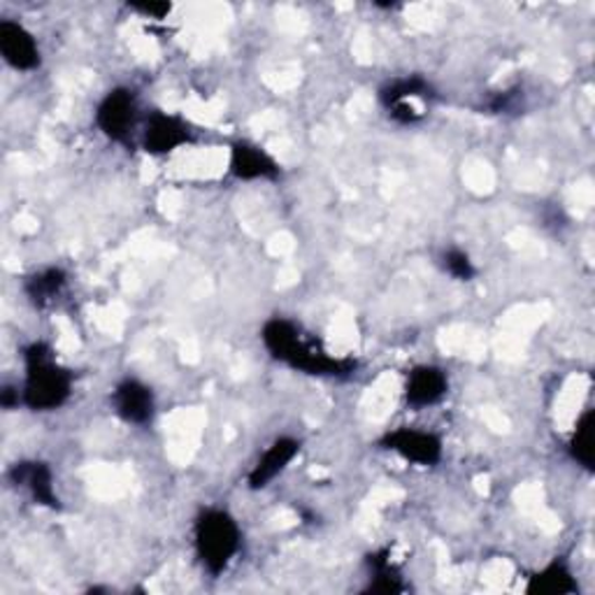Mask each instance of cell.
Returning <instances> with one entry per match:
<instances>
[{"instance_id":"cell-1","label":"cell","mask_w":595,"mask_h":595,"mask_svg":"<svg viewBox=\"0 0 595 595\" xmlns=\"http://www.w3.org/2000/svg\"><path fill=\"white\" fill-rule=\"evenodd\" d=\"M260 340L272 359L291 365L293 371L319 377H352L356 371V361L330 356L317 342L305 340L301 328L287 319H270L260 332Z\"/></svg>"},{"instance_id":"cell-2","label":"cell","mask_w":595,"mask_h":595,"mask_svg":"<svg viewBox=\"0 0 595 595\" xmlns=\"http://www.w3.org/2000/svg\"><path fill=\"white\" fill-rule=\"evenodd\" d=\"M26 381L22 402L33 412H51L65 405L73 393V375L61 367L51 347L45 342H33L24 349Z\"/></svg>"},{"instance_id":"cell-3","label":"cell","mask_w":595,"mask_h":595,"mask_svg":"<svg viewBox=\"0 0 595 595\" xmlns=\"http://www.w3.org/2000/svg\"><path fill=\"white\" fill-rule=\"evenodd\" d=\"M194 545L207 572L221 574L242 547L238 521L223 510H205L194 526Z\"/></svg>"},{"instance_id":"cell-4","label":"cell","mask_w":595,"mask_h":595,"mask_svg":"<svg viewBox=\"0 0 595 595\" xmlns=\"http://www.w3.org/2000/svg\"><path fill=\"white\" fill-rule=\"evenodd\" d=\"M96 124L112 143H129L137 126V98L131 89H112L96 110Z\"/></svg>"},{"instance_id":"cell-5","label":"cell","mask_w":595,"mask_h":595,"mask_svg":"<svg viewBox=\"0 0 595 595\" xmlns=\"http://www.w3.org/2000/svg\"><path fill=\"white\" fill-rule=\"evenodd\" d=\"M381 447L396 451L410 463L433 467L442 461V440L430 430H418V428H398L384 435Z\"/></svg>"},{"instance_id":"cell-6","label":"cell","mask_w":595,"mask_h":595,"mask_svg":"<svg viewBox=\"0 0 595 595\" xmlns=\"http://www.w3.org/2000/svg\"><path fill=\"white\" fill-rule=\"evenodd\" d=\"M194 143V131L182 117L168 112H151L145 131H143V147L149 154H170L184 145Z\"/></svg>"},{"instance_id":"cell-7","label":"cell","mask_w":595,"mask_h":595,"mask_svg":"<svg viewBox=\"0 0 595 595\" xmlns=\"http://www.w3.org/2000/svg\"><path fill=\"white\" fill-rule=\"evenodd\" d=\"M112 408L126 424L145 426L151 422L156 400L151 389L139 379L119 381L112 391Z\"/></svg>"},{"instance_id":"cell-8","label":"cell","mask_w":595,"mask_h":595,"mask_svg":"<svg viewBox=\"0 0 595 595\" xmlns=\"http://www.w3.org/2000/svg\"><path fill=\"white\" fill-rule=\"evenodd\" d=\"M0 54L5 63L14 70H35L40 65V49L33 35L16 22L3 20L0 22Z\"/></svg>"},{"instance_id":"cell-9","label":"cell","mask_w":595,"mask_h":595,"mask_svg":"<svg viewBox=\"0 0 595 595\" xmlns=\"http://www.w3.org/2000/svg\"><path fill=\"white\" fill-rule=\"evenodd\" d=\"M8 477L14 486L26 488L31 498L38 505H45V507H49V510H59L61 507V500L54 491V475H51L47 463L22 461V463L12 465Z\"/></svg>"},{"instance_id":"cell-10","label":"cell","mask_w":595,"mask_h":595,"mask_svg":"<svg viewBox=\"0 0 595 595\" xmlns=\"http://www.w3.org/2000/svg\"><path fill=\"white\" fill-rule=\"evenodd\" d=\"M231 174L244 182L277 180L282 174V166L264 147L254 143H235L231 147Z\"/></svg>"},{"instance_id":"cell-11","label":"cell","mask_w":595,"mask_h":595,"mask_svg":"<svg viewBox=\"0 0 595 595\" xmlns=\"http://www.w3.org/2000/svg\"><path fill=\"white\" fill-rule=\"evenodd\" d=\"M301 453V442L293 437H279L266 451L264 457L256 461V465L250 472V486L254 491L266 488L272 479H277L289 467V463Z\"/></svg>"},{"instance_id":"cell-12","label":"cell","mask_w":595,"mask_h":595,"mask_svg":"<svg viewBox=\"0 0 595 595\" xmlns=\"http://www.w3.org/2000/svg\"><path fill=\"white\" fill-rule=\"evenodd\" d=\"M449 391L447 375L435 365H418L408 375L405 400L412 408H430Z\"/></svg>"},{"instance_id":"cell-13","label":"cell","mask_w":595,"mask_h":595,"mask_svg":"<svg viewBox=\"0 0 595 595\" xmlns=\"http://www.w3.org/2000/svg\"><path fill=\"white\" fill-rule=\"evenodd\" d=\"M526 593L531 595H570L576 593V582L570 572V568L563 561H554L545 570L531 576L526 586Z\"/></svg>"},{"instance_id":"cell-14","label":"cell","mask_w":595,"mask_h":595,"mask_svg":"<svg viewBox=\"0 0 595 595\" xmlns=\"http://www.w3.org/2000/svg\"><path fill=\"white\" fill-rule=\"evenodd\" d=\"M68 275L61 268H45L26 279L24 291L35 307H47L65 289Z\"/></svg>"},{"instance_id":"cell-15","label":"cell","mask_w":595,"mask_h":595,"mask_svg":"<svg viewBox=\"0 0 595 595\" xmlns=\"http://www.w3.org/2000/svg\"><path fill=\"white\" fill-rule=\"evenodd\" d=\"M433 86L418 75H410V77H400V80H393L391 84L384 86V89L379 92V100L384 108H393V105L398 102H408V100H428L433 98Z\"/></svg>"},{"instance_id":"cell-16","label":"cell","mask_w":595,"mask_h":595,"mask_svg":"<svg viewBox=\"0 0 595 595\" xmlns=\"http://www.w3.org/2000/svg\"><path fill=\"white\" fill-rule=\"evenodd\" d=\"M593 430H595V414H593V410H586L580 416V422H576L574 433L570 437V457L588 472H593V463H595Z\"/></svg>"},{"instance_id":"cell-17","label":"cell","mask_w":595,"mask_h":595,"mask_svg":"<svg viewBox=\"0 0 595 595\" xmlns=\"http://www.w3.org/2000/svg\"><path fill=\"white\" fill-rule=\"evenodd\" d=\"M367 563H371V572L375 576V582L371 584L373 593H400L405 591L400 582V572L396 570V566L391 563V558L387 554H373L367 558Z\"/></svg>"},{"instance_id":"cell-18","label":"cell","mask_w":595,"mask_h":595,"mask_svg":"<svg viewBox=\"0 0 595 595\" xmlns=\"http://www.w3.org/2000/svg\"><path fill=\"white\" fill-rule=\"evenodd\" d=\"M442 266L453 279H459V282H470V279L477 275L475 264H472L463 250H447L442 256Z\"/></svg>"},{"instance_id":"cell-19","label":"cell","mask_w":595,"mask_h":595,"mask_svg":"<svg viewBox=\"0 0 595 595\" xmlns=\"http://www.w3.org/2000/svg\"><path fill=\"white\" fill-rule=\"evenodd\" d=\"M389 114H391L393 121H398V124H405V126H408V124H416V121L422 119V112H418V110L414 108L412 100L393 105V108H389Z\"/></svg>"},{"instance_id":"cell-20","label":"cell","mask_w":595,"mask_h":595,"mask_svg":"<svg viewBox=\"0 0 595 595\" xmlns=\"http://www.w3.org/2000/svg\"><path fill=\"white\" fill-rule=\"evenodd\" d=\"M131 10L151 16V20H166V16L172 12L170 3H131Z\"/></svg>"},{"instance_id":"cell-21","label":"cell","mask_w":595,"mask_h":595,"mask_svg":"<svg viewBox=\"0 0 595 595\" xmlns=\"http://www.w3.org/2000/svg\"><path fill=\"white\" fill-rule=\"evenodd\" d=\"M517 102H519L517 92H505V94H498L488 108H491V112H510Z\"/></svg>"},{"instance_id":"cell-22","label":"cell","mask_w":595,"mask_h":595,"mask_svg":"<svg viewBox=\"0 0 595 595\" xmlns=\"http://www.w3.org/2000/svg\"><path fill=\"white\" fill-rule=\"evenodd\" d=\"M20 391H14L10 387H5L3 391H0V405H3L5 410H12L14 405H20Z\"/></svg>"}]
</instances>
